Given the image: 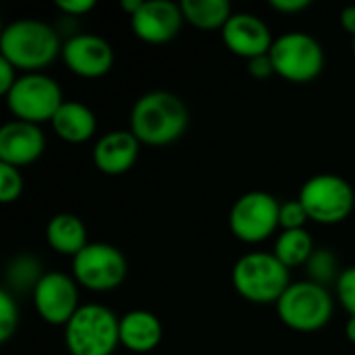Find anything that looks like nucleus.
Wrapping results in <instances>:
<instances>
[{
  "label": "nucleus",
  "instance_id": "2",
  "mask_svg": "<svg viewBox=\"0 0 355 355\" xmlns=\"http://www.w3.org/2000/svg\"><path fill=\"white\" fill-rule=\"evenodd\" d=\"M58 54H62L58 33L44 21L17 19L0 33V56L17 71L40 73Z\"/></svg>",
  "mask_w": 355,
  "mask_h": 355
},
{
  "label": "nucleus",
  "instance_id": "33",
  "mask_svg": "<svg viewBox=\"0 0 355 355\" xmlns=\"http://www.w3.org/2000/svg\"><path fill=\"white\" fill-rule=\"evenodd\" d=\"M141 4H144V0H123V2H121L123 10H127L129 17H133V15L141 8Z\"/></svg>",
  "mask_w": 355,
  "mask_h": 355
},
{
  "label": "nucleus",
  "instance_id": "18",
  "mask_svg": "<svg viewBox=\"0 0 355 355\" xmlns=\"http://www.w3.org/2000/svg\"><path fill=\"white\" fill-rule=\"evenodd\" d=\"M50 123L54 133L69 144H83L92 139L98 129L94 110L75 100H64Z\"/></svg>",
  "mask_w": 355,
  "mask_h": 355
},
{
  "label": "nucleus",
  "instance_id": "28",
  "mask_svg": "<svg viewBox=\"0 0 355 355\" xmlns=\"http://www.w3.org/2000/svg\"><path fill=\"white\" fill-rule=\"evenodd\" d=\"M56 6L71 17H81V15H87L89 10H94L96 2L94 0H58Z\"/></svg>",
  "mask_w": 355,
  "mask_h": 355
},
{
  "label": "nucleus",
  "instance_id": "27",
  "mask_svg": "<svg viewBox=\"0 0 355 355\" xmlns=\"http://www.w3.org/2000/svg\"><path fill=\"white\" fill-rule=\"evenodd\" d=\"M335 289L341 306L349 312V316H355V266H349L339 272Z\"/></svg>",
  "mask_w": 355,
  "mask_h": 355
},
{
  "label": "nucleus",
  "instance_id": "19",
  "mask_svg": "<svg viewBox=\"0 0 355 355\" xmlns=\"http://www.w3.org/2000/svg\"><path fill=\"white\" fill-rule=\"evenodd\" d=\"M46 241L56 254L75 258L89 243L87 227L77 214L71 212L54 214L46 225Z\"/></svg>",
  "mask_w": 355,
  "mask_h": 355
},
{
  "label": "nucleus",
  "instance_id": "16",
  "mask_svg": "<svg viewBox=\"0 0 355 355\" xmlns=\"http://www.w3.org/2000/svg\"><path fill=\"white\" fill-rule=\"evenodd\" d=\"M139 146L141 141L131 133V129L108 131L94 146V166L104 175H123L135 166Z\"/></svg>",
  "mask_w": 355,
  "mask_h": 355
},
{
  "label": "nucleus",
  "instance_id": "10",
  "mask_svg": "<svg viewBox=\"0 0 355 355\" xmlns=\"http://www.w3.org/2000/svg\"><path fill=\"white\" fill-rule=\"evenodd\" d=\"M281 202L266 191H248L235 200L229 212L231 233L245 243H260L279 229Z\"/></svg>",
  "mask_w": 355,
  "mask_h": 355
},
{
  "label": "nucleus",
  "instance_id": "15",
  "mask_svg": "<svg viewBox=\"0 0 355 355\" xmlns=\"http://www.w3.org/2000/svg\"><path fill=\"white\" fill-rule=\"evenodd\" d=\"M46 148V137L40 125L10 121L0 127V162L15 168L33 164Z\"/></svg>",
  "mask_w": 355,
  "mask_h": 355
},
{
  "label": "nucleus",
  "instance_id": "35",
  "mask_svg": "<svg viewBox=\"0 0 355 355\" xmlns=\"http://www.w3.org/2000/svg\"><path fill=\"white\" fill-rule=\"evenodd\" d=\"M354 52H355V37H354Z\"/></svg>",
  "mask_w": 355,
  "mask_h": 355
},
{
  "label": "nucleus",
  "instance_id": "24",
  "mask_svg": "<svg viewBox=\"0 0 355 355\" xmlns=\"http://www.w3.org/2000/svg\"><path fill=\"white\" fill-rule=\"evenodd\" d=\"M19 327V306L15 293L0 289V343H6Z\"/></svg>",
  "mask_w": 355,
  "mask_h": 355
},
{
  "label": "nucleus",
  "instance_id": "5",
  "mask_svg": "<svg viewBox=\"0 0 355 355\" xmlns=\"http://www.w3.org/2000/svg\"><path fill=\"white\" fill-rule=\"evenodd\" d=\"M335 302L324 285L314 281L291 283L283 297L277 302L281 322L295 333H316L333 318Z\"/></svg>",
  "mask_w": 355,
  "mask_h": 355
},
{
  "label": "nucleus",
  "instance_id": "14",
  "mask_svg": "<svg viewBox=\"0 0 355 355\" xmlns=\"http://www.w3.org/2000/svg\"><path fill=\"white\" fill-rule=\"evenodd\" d=\"M183 21L181 4L171 0H144L141 8L131 17V29L148 44H166L177 37Z\"/></svg>",
  "mask_w": 355,
  "mask_h": 355
},
{
  "label": "nucleus",
  "instance_id": "3",
  "mask_svg": "<svg viewBox=\"0 0 355 355\" xmlns=\"http://www.w3.org/2000/svg\"><path fill=\"white\" fill-rule=\"evenodd\" d=\"M233 287L250 304H275L289 289V268L266 252H250L233 266Z\"/></svg>",
  "mask_w": 355,
  "mask_h": 355
},
{
  "label": "nucleus",
  "instance_id": "22",
  "mask_svg": "<svg viewBox=\"0 0 355 355\" xmlns=\"http://www.w3.org/2000/svg\"><path fill=\"white\" fill-rule=\"evenodd\" d=\"M42 277L44 272H40V262L31 256H19L6 270V281L12 289L17 287L19 291H33Z\"/></svg>",
  "mask_w": 355,
  "mask_h": 355
},
{
  "label": "nucleus",
  "instance_id": "20",
  "mask_svg": "<svg viewBox=\"0 0 355 355\" xmlns=\"http://www.w3.org/2000/svg\"><path fill=\"white\" fill-rule=\"evenodd\" d=\"M181 10L187 23L204 31H223V27L233 15L229 0H183Z\"/></svg>",
  "mask_w": 355,
  "mask_h": 355
},
{
  "label": "nucleus",
  "instance_id": "13",
  "mask_svg": "<svg viewBox=\"0 0 355 355\" xmlns=\"http://www.w3.org/2000/svg\"><path fill=\"white\" fill-rule=\"evenodd\" d=\"M225 46L241 58H258L270 52L275 40L266 21L254 12H233L223 27Z\"/></svg>",
  "mask_w": 355,
  "mask_h": 355
},
{
  "label": "nucleus",
  "instance_id": "23",
  "mask_svg": "<svg viewBox=\"0 0 355 355\" xmlns=\"http://www.w3.org/2000/svg\"><path fill=\"white\" fill-rule=\"evenodd\" d=\"M308 266V275L310 281L318 283V285H329V283H337L339 275H337V258L329 252V250H316L310 258Z\"/></svg>",
  "mask_w": 355,
  "mask_h": 355
},
{
  "label": "nucleus",
  "instance_id": "26",
  "mask_svg": "<svg viewBox=\"0 0 355 355\" xmlns=\"http://www.w3.org/2000/svg\"><path fill=\"white\" fill-rule=\"evenodd\" d=\"M308 214L302 206L300 200H289L281 204V212H279V227L283 231H295V229H304V225L308 223Z\"/></svg>",
  "mask_w": 355,
  "mask_h": 355
},
{
  "label": "nucleus",
  "instance_id": "7",
  "mask_svg": "<svg viewBox=\"0 0 355 355\" xmlns=\"http://www.w3.org/2000/svg\"><path fill=\"white\" fill-rule=\"evenodd\" d=\"M268 56L275 73L291 83H308L324 69V50L306 31H289L277 37Z\"/></svg>",
  "mask_w": 355,
  "mask_h": 355
},
{
  "label": "nucleus",
  "instance_id": "31",
  "mask_svg": "<svg viewBox=\"0 0 355 355\" xmlns=\"http://www.w3.org/2000/svg\"><path fill=\"white\" fill-rule=\"evenodd\" d=\"M312 2L310 0H270V6L279 12H302L304 8H308Z\"/></svg>",
  "mask_w": 355,
  "mask_h": 355
},
{
  "label": "nucleus",
  "instance_id": "1",
  "mask_svg": "<svg viewBox=\"0 0 355 355\" xmlns=\"http://www.w3.org/2000/svg\"><path fill=\"white\" fill-rule=\"evenodd\" d=\"M189 123L187 104L173 92L156 89L139 96L131 108L129 129L146 146H168L177 141Z\"/></svg>",
  "mask_w": 355,
  "mask_h": 355
},
{
  "label": "nucleus",
  "instance_id": "6",
  "mask_svg": "<svg viewBox=\"0 0 355 355\" xmlns=\"http://www.w3.org/2000/svg\"><path fill=\"white\" fill-rule=\"evenodd\" d=\"M310 220L318 225H337L354 212L355 193L352 183L339 175L322 173L310 177L297 198Z\"/></svg>",
  "mask_w": 355,
  "mask_h": 355
},
{
  "label": "nucleus",
  "instance_id": "4",
  "mask_svg": "<svg viewBox=\"0 0 355 355\" xmlns=\"http://www.w3.org/2000/svg\"><path fill=\"white\" fill-rule=\"evenodd\" d=\"M64 345L71 355H112L121 345L116 314L100 304L81 306L64 327Z\"/></svg>",
  "mask_w": 355,
  "mask_h": 355
},
{
  "label": "nucleus",
  "instance_id": "17",
  "mask_svg": "<svg viewBox=\"0 0 355 355\" xmlns=\"http://www.w3.org/2000/svg\"><path fill=\"white\" fill-rule=\"evenodd\" d=\"M121 345L133 354H150L162 343V322L150 310H131L119 318Z\"/></svg>",
  "mask_w": 355,
  "mask_h": 355
},
{
  "label": "nucleus",
  "instance_id": "34",
  "mask_svg": "<svg viewBox=\"0 0 355 355\" xmlns=\"http://www.w3.org/2000/svg\"><path fill=\"white\" fill-rule=\"evenodd\" d=\"M345 337L355 345V316H352L345 324Z\"/></svg>",
  "mask_w": 355,
  "mask_h": 355
},
{
  "label": "nucleus",
  "instance_id": "9",
  "mask_svg": "<svg viewBox=\"0 0 355 355\" xmlns=\"http://www.w3.org/2000/svg\"><path fill=\"white\" fill-rule=\"evenodd\" d=\"M127 277V258L116 245L87 243L73 258V279L89 291H112Z\"/></svg>",
  "mask_w": 355,
  "mask_h": 355
},
{
  "label": "nucleus",
  "instance_id": "21",
  "mask_svg": "<svg viewBox=\"0 0 355 355\" xmlns=\"http://www.w3.org/2000/svg\"><path fill=\"white\" fill-rule=\"evenodd\" d=\"M316 248H314L312 235L306 229H295V231H283L277 237L272 254L291 270L295 266L308 264Z\"/></svg>",
  "mask_w": 355,
  "mask_h": 355
},
{
  "label": "nucleus",
  "instance_id": "11",
  "mask_svg": "<svg viewBox=\"0 0 355 355\" xmlns=\"http://www.w3.org/2000/svg\"><path fill=\"white\" fill-rule=\"evenodd\" d=\"M31 293L37 316L52 327H67L81 308L77 281L64 272H44Z\"/></svg>",
  "mask_w": 355,
  "mask_h": 355
},
{
  "label": "nucleus",
  "instance_id": "12",
  "mask_svg": "<svg viewBox=\"0 0 355 355\" xmlns=\"http://www.w3.org/2000/svg\"><path fill=\"white\" fill-rule=\"evenodd\" d=\"M62 60L75 75L96 79L112 69L114 50L96 33H75L62 44Z\"/></svg>",
  "mask_w": 355,
  "mask_h": 355
},
{
  "label": "nucleus",
  "instance_id": "29",
  "mask_svg": "<svg viewBox=\"0 0 355 355\" xmlns=\"http://www.w3.org/2000/svg\"><path fill=\"white\" fill-rule=\"evenodd\" d=\"M248 62H250V64H248V71H250V75L256 77V79H266V77L275 75V67H272L268 54L258 56V58H252V60H248Z\"/></svg>",
  "mask_w": 355,
  "mask_h": 355
},
{
  "label": "nucleus",
  "instance_id": "25",
  "mask_svg": "<svg viewBox=\"0 0 355 355\" xmlns=\"http://www.w3.org/2000/svg\"><path fill=\"white\" fill-rule=\"evenodd\" d=\"M23 193V175L19 168L0 162V202L12 204Z\"/></svg>",
  "mask_w": 355,
  "mask_h": 355
},
{
  "label": "nucleus",
  "instance_id": "8",
  "mask_svg": "<svg viewBox=\"0 0 355 355\" xmlns=\"http://www.w3.org/2000/svg\"><path fill=\"white\" fill-rule=\"evenodd\" d=\"M8 110L17 121L46 123L52 121L56 110L62 106V89L56 79L44 73H25L17 79L12 89L4 96Z\"/></svg>",
  "mask_w": 355,
  "mask_h": 355
},
{
  "label": "nucleus",
  "instance_id": "30",
  "mask_svg": "<svg viewBox=\"0 0 355 355\" xmlns=\"http://www.w3.org/2000/svg\"><path fill=\"white\" fill-rule=\"evenodd\" d=\"M17 79H19L17 77V69L6 58L0 56V94L6 96L12 89V85L17 83Z\"/></svg>",
  "mask_w": 355,
  "mask_h": 355
},
{
  "label": "nucleus",
  "instance_id": "32",
  "mask_svg": "<svg viewBox=\"0 0 355 355\" xmlns=\"http://www.w3.org/2000/svg\"><path fill=\"white\" fill-rule=\"evenodd\" d=\"M341 25L347 33H352L355 37V4L352 6H345L341 10Z\"/></svg>",
  "mask_w": 355,
  "mask_h": 355
}]
</instances>
